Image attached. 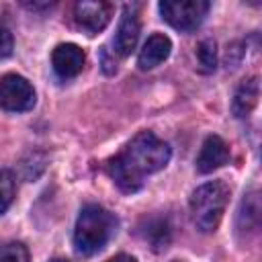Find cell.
<instances>
[{"label":"cell","instance_id":"obj_10","mask_svg":"<svg viewBox=\"0 0 262 262\" xmlns=\"http://www.w3.org/2000/svg\"><path fill=\"white\" fill-rule=\"evenodd\" d=\"M137 39H139V20H137L135 12H131L127 8L121 16V23H119V29L115 35V53L121 57H127L135 49Z\"/></svg>","mask_w":262,"mask_h":262},{"label":"cell","instance_id":"obj_9","mask_svg":"<svg viewBox=\"0 0 262 262\" xmlns=\"http://www.w3.org/2000/svg\"><path fill=\"white\" fill-rule=\"evenodd\" d=\"M172 51V41L164 35V33H154L147 37V41L143 43L139 57H137V66L139 70H154L156 66H160L164 59H168Z\"/></svg>","mask_w":262,"mask_h":262},{"label":"cell","instance_id":"obj_16","mask_svg":"<svg viewBox=\"0 0 262 262\" xmlns=\"http://www.w3.org/2000/svg\"><path fill=\"white\" fill-rule=\"evenodd\" d=\"M106 262H137L133 256H129V254H117V256H113L111 260H106Z\"/></svg>","mask_w":262,"mask_h":262},{"label":"cell","instance_id":"obj_5","mask_svg":"<svg viewBox=\"0 0 262 262\" xmlns=\"http://www.w3.org/2000/svg\"><path fill=\"white\" fill-rule=\"evenodd\" d=\"M35 90L31 82L18 74H4L0 78V108L10 113H23L33 108Z\"/></svg>","mask_w":262,"mask_h":262},{"label":"cell","instance_id":"obj_11","mask_svg":"<svg viewBox=\"0 0 262 262\" xmlns=\"http://www.w3.org/2000/svg\"><path fill=\"white\" fill-rule=\"evenodd\" d=\"M258 96H260V84H258V78L252 76V78L244 80V82L237 86L235 94H233V102H231V111H233V115L239 117V119L248 117V115L254 111V106L258 104Z\"/></svg>","mask_w":262,"mask_h":262},{"label":"cell","instance_id":"obj_12","mask_svg":"<svg viewBox=\"0 0 262 262\" xmlns=\"http://www.w3.org/2000/svg\"><path fill=\"white\" fill-rule=\"evenodd\" d=\"M196 59L203 68V72H213L217 66V47L213 39H205L196 47Z\"/></svg>","mask_w":262,"mask_h":262},{"label":"cell","instance_id":"obj_7","mask_svg":"<svg viewBox=\"0 0 262 262\" xmlns=\"http://www.w3.org/2000/svg\"><path fill=\"white\" fill-rule=\"evenodd\" d=\"M84 61H86L84 51L74 43H61L51 53V63H53V70L59 78L78 76L84 68Z\"/></svg>","mask_w":262,"mask_h":262},{"label":"cell","instance_id":"obj_15","mask_svg":"<svg viewBox=\"0 0 262 262\" xmlns=\"http://www.w3.org/2000/svg\"><path fill=\"white\" fill-rule=\"evenodd\" d=\"M12 47H14V39L10 29L6 25H0V59L8 57L12 53Z\"/></svg>","mask_w":262,"mask_h":262},{"label":"cell","instance_id":"obj_2","mask_svg":"<svg viewBox=\"0 0 262 262\" xmlns=\"http://www.w3.org/2000/svg\"><path fill=\"white\" fill-rule=\"evenodd\" d=\"M117 227V219L111 211L100 205H86L76 221L74 227V246L80 254L92 256L100 252L108 239L113 237Z\"/></svg>","mask_w":262,"mask_h":262},{"label":"cell","instance_id":"obj_6","mask_svg":"<svg viewBox=\"0 0 262 262\" xmlns=\"http://www.w3.org/2000/svg\"><path fill=\"white\" fill-rule=\"evenodd\" d=\"M113 14V6L108 2H92V0H80L74 4V18L80 29H84L88 35L100 33Z\"/></svg>","mask_w":262,"mask_h":262},{"label":"cell","instance_id":"obj_3","mask_svg":"<svg viewBox=\"0 0 262 262\" xmlns=\"http://www.w3.org/2000/svg\"><path fill=\"white\" fill-rule=\"evenodd\" d=\"M229 201V186L221 180L199 186L190 196V215L199 231L211 233L219 227Z\"/></svg>","mask_w":262,"mask_h":262},{"label":"cell","instance_id":"obj_17","mask_svg":"<svg viewBox=\"0 0 262 262\" xmlns=\"http://www.w3.org/2000/svg\"><path fill=\"white\" fill-rule=\"evenodd\" d=\"M51 262H70V260H63V258H55V260H51Z\"/></svg>","mask_w":262,"mask_h":262},{"label":"cell","instance_id":"obj_4","mask_svg":"<svg viewBox=\"0 0 262 262\" xmlns=\"http://www.w3.org/2000/svg\"><path fill=\"white\" fill-rule=\"evenodd\" d=\"M162 18L178 31H194L209 12L205 0H164L160 2Z\"/></svg>","mask_w":262,"mask_h":262},{"label":"cell","instance_id":"obj_1","mask_svg":"<svg viewBox=\"0 0 262 262\" xmlns=\"http://www.w3.org/2000/svg\"><path fill=\"white\" fill-rule=\"evenodd\" d=\"M170 162V145L151 131L137 133L121 154L108 160L106 170L123 192H137L145 176L162 170Z\"/></svg>","mask_w":262,"mask_h":262},{"label":"cell","instance_id":"obj_13","mask_svg":"<svg viewBox=\"0 0 262 262\" xmlns=\"http://www.w3.org/2000/svg\"><path fill=\"white\" fill-rule=\"evenodd\" d=\"M0 262H29V250L20 242H8L0 246Z\"/></svg>","mask_w":262,"mask_h":262},{"label":"cell","instance_id":"obj_8","mask_svg":"<svg viewBox=\"0 0 262 262\" xmlns=\"http://www.w3.org/2000/svg\"><path fill=\"white\" fill-rule=\"evenodd\" d=\"M227 162H229V147H227V143L219 135H209L203 141L201 151L196 156V170L201 174H209V172L225 166Z\"/></svg>","mask_w":262,"mask_h":262},{"label":"cell","instance_id":"obj_14","mask_svg":"<svg viewBox=\"0 0 262 262\" xmlns=\"http://www.w3.org/2000/svg\"><path fill=\"white\" fill-rule=\"evenodd\" d=\"M14 199V178L8 170H0V215L10 207Z\"/></svg>","mask_w":262,"mask_h":262}]
</instances>
